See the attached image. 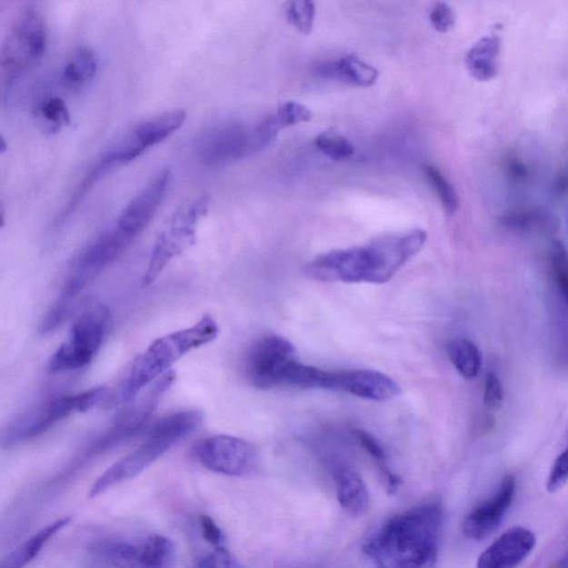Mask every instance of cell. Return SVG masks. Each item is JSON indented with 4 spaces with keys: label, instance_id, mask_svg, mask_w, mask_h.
I'll return each instance as SVG.
<instances>
[{
    "label": "cell",
    "instance_id": "cell-1",
    "mask_svg": "<svg viewBox=\"0 0 568 568\" xmlns=\"http://www.w3.org/2000/svg\"><path fill=\"white\" fill-rule=\"evenodd\" d=\"M426 240L421 229L384 235L365 245L319 255L305 265L304 274L325 283L384 284L420 253Z\"/></svg>",
    "mask_w": 568,
    "mask_h": 568
},
{
    "label": "cell",
    "instance_id": "cell-2",
    "mask_svg": "<svg viewBox=\"0 0 568 568\" xmlns=\"http://www.w3.org/2000/svg\"><path fill=\"white\" fill-rule=\"evenodd\" d=\"M443 511L427 503L385 522L365 542L364 554L381 567L433 566L439 554Z\"/></svg>",
    "mask_w": 568,
    "mask_h": 568
},
{
    "label": "cell",
    "instance_id": "cell-3",
    "mask_svg": "<svg viewBox=\"0 0 568 568\" xmlns=\"http://www.w3.org/2000/svg\"><path fill=\"white\" fill-rule=\"evenodd\" d=\"M203 421L204 414L199 410H184L163 417L137 450L115 462L95 480L89 492L90 499L142 474L160 457L193 434Z\"/></svg>",
    "mask_w": 568,
    "mask_h": 568
},
{
    "label": "cell",
    "instance_id": "cell-4",
    "mask_svg": "<svg viewBox=\"0 0 568 568\" xmlns=\"http://www.w3.org/2000/svg\"><path fill=\"white\" fill-rule=\"evenodd\" d=\"M219 326L210 315H204L190 328L174 332L153 342L135 360L122 389V400L129 402L153 382L162 378L170 366L190 351L217 339Z\"/></svg>",
    "mask_w": 568,
    "mask_h": 568
},
{
    "label": "cell",
    "instance_id": "cell-5",
    "mask_svg": "<svg viewBox=\"0 0 568 568\" xmlns=\"http://www.w3.org/2000/svg\"><path fill=\"white\" fill-rule=\"evenodd\" d=\"M110 324L109 310L95 304L74 324L69 339L48 362L49 374L76 371L92 364L104 344Z\"/></svg>",
    "mask_w": 568,
    "mask_h": 568
},
{
    "label": "cell",
    "instance_id": "cell-6",
    "mask_svg": "<svg viewBox=\"0 0 568 568\" xmlns=\"http://www.w3.org/2000/svg\"><path fill=\"white\" fill-rule=\"evenodd\" d=\"M104 386L50 400L18 417L4 434V444L17 445L46 433L59 421L87 412L104 399Z\"/></svg>",
    "mask_w": 568,
    "mask_h": 568
},
{
    "label": "cell",
    "instance_id": "cell-7",
    "mask_svg": "<svg viewBox=\"0 0 568 568\" xmlns=\"http://www.w3.org/2000/svg\"><path fill=\"white\" fill-rule=\"evenodd\" d=\"M209 198L200 195L180 207L171 219L167 230L159 234L144 275V285L154 283L165 266L195 243L199 221L208 213Z\"/></svg>",
    "mask_w": 568,
    "mask_h": 568
},
{
    "label": "cell",
    "instance_id": "cell-8",
    "mask_svg": "<svg viewBox=\"0 0 568 568\" xmlns=\"http://www.w3.org/2000/svg\"><path fill=\"white\" fill-rule=\"evenodd\" d=\"M47 34L42 17L27 10L15 23L2 50V77L5 85L36 66L46 50Z\"/></svg>",
    "mask_w": 568,
    "mask_h": 568
},
{
    "label": "cell",
    "instance_id": "cell-9",
    "mask_svg": "<svg viewBox=\"0 0 568 568\" xmlns=\"http://www.w3.org/2000/svg\"><path fill=\"white\" fill-rule=\"evenodd\" d=\"M132 238L118 229L108 231L90 244L70 269L58 295L59 303L75 305L78 295L102 271L122 254ZM74 308V306H73Z\"/></svg>",
    "mask_w": 568,
    "mask_h": 568
},
{
    "label": "cell",
    "instance_id": "cell-10",
    "mask_svg": "<svg viewBox=\"0 0 568 568\" xmlns=\"http://www.w3.org/2000/svg\"><path fill=\"white\" fill-rule=\"evenodd\" d=\"M193 455L199 463L214 473L245 476L260 466L258 450L249 442L233 435H213L194 446Z\"/></svg>",
    "mask_w": 568,
    "mask_h": 568
},
{
    "label": "cell",
    "instance_id": "cell-11",
    "mask_svg": "<svg viewBox=\"0 0 568 568\" xmlns=\"http://www.w3.org/2000/svg\"><path fill=\"white\" fill-rule=\"evenodd\" d=\"M296 361V350L289 340L265 335L254 342L245 356L246 378L256 389L276 388L284 385L286 374Z\"/></svg>",
    "mask_w": 568,
    "mask_h": 568
},
{
    "label": "cell",
    "instance_id": "cell-12",
    "mask_svg": "<svg viewBox=\"0 0 568 568\" xmlns=\"http://www.w3.org/2000/svg\"><path fill=\"white\" fill-rule=\"evenodd\" d=\"M195 150L201 163L228 164L251 154L250 133L239 124L215 125L201 134Z\"/></svg>",
    "mask_w": 568,
    "mask_h": 568
},
{
    "label": "cell",
    "instance_id": "cell-13",
    "mask_svg": "<svg viewBox=\"0 0 568 568\" xmlns=\"http://www.w3.org/2000/svg\"><path fill=\"white\" fill-rule=\"evenodd\" d=\"M516 492V480L513 475L506 476L503 480L499 491L494 495L480 505L474 507L466 515L462 531L467 539L481 541L490 536L493 532L499 529L509 511Z\"/></svg>",
    "mask_w": 568,
    "mask_h": 568
},
{
    "label": "cell",
    "instance_id": "cell-14",
    "mask_svg": "<svg viewBox=\"0 0 568 568\" xmlns=\"http://www.w3.org/2000/svg\"><path fill=\"white\" fill-rule=\"evenodd\" d=\"M175 381V374L173 371H168L162 378L155 381L153 389L148 394H145L143 400H140L134 406L129 407L124 414L118 416L114 426L105 434L100 443L98 449H105L109 445L118 443V442L133 436L135 432L142 429L147 424L149 417L153 415L155 407H157L160 400H162L165 392Z\"/></svg>",
    "mask_w": 568,
    "mask_h": 568
},
{
    "label": "cell",
    "instance_id": "cell-15",
    "mask_svg": "<svg viewBox=\"0 0 568 568\" xmlns=\"http://www.w3.org/2000/svg\"><path fill=\"white\" fill-rule=\"evenodd\" d=\"M169 181V170H164L149 183L147 187L140 191L137 197H135L120 214L117 229L132 239L142 233L162 204Z\"/></svg>",
    "mask_w": 568,
    "mask_h": 568
},
{
    "label": "cell",
    "instance_id": "cell-16",
    "mask_svg": "<svg viewBox=\"0 0 568 568\" xmlns=\"http://www.w3.org/2000/svg\"><path fill=\"white\" fill-rule=\"evenodd\" d=\"M537 539L531 530L515 526L503 534L482 553L479 568H514L535 550Z\"/></svg>",
    "mask_w": 568,
    "mask_h": 568
},
{
    "label": "cell",
    "instance_id": "cell-17",
    "mask_svg": "<svg viewBox=\"0 0 568 568\" xmlns=\"http://www.w3.org/2000/svg\"><path fill=\"white\" fill-rule=\"evenodd\" d=\"M184 122L185 113L184 110H174V112L155 115V117L140 124L122 144L128 162H133L135 158L140 157L145 150L163 143L164 140L183 127Z\"/></svg>",
    "mask_w": 568,
    "mask_h": 568
},
{
    "label": "cell",
    "instance_id": "cell-18",
    "mask_svg": "<svg viewBox=\"0 0 568 568\" xmlns=\"http://www.w3.org/2000/svg\"><path fill=\"white\" fill-rule=\"evenodd\" d=\"M336 390L376 402L388 401L401 394L400 385L395 380L374 370L336 372Z\"/></svg>",
    "mask_w": 568,
    "mask_h": 568
},
{
    "label": "cell",
    "instance_id": "cell-19",
    "mask_svg": "<svg viewBox=\"0 0 568 568\" xmlns=\"http://www.w3.org/2000/svg\"><path fill=\"white\" fill-rule=\"evenodd\" d=\"M315 76L334 80L350 87L369 88L378 82L380 73L364 59L351 54L334 62L318 65Z\"/></svg>",
    "mask_w": 568,
    "mask_h": 568
},
{
    "label": "cell",
    "instance_id": "cell-20",
    "mask_svg": "<svg viewBox=\"0 0 568 568\" xmlns=\"http://www.w3.org/2000/svg\"><path fill=\"white\" fill-rule=\"evenodd\" d=\"M334 479L342 509L352 516L364 515L370 507V494L361 476L350 467H339Z\"/></svg>",
    "mask_w": 568,
    "mask_h": 568
},
{
    "label": "cell",
    "instance_id": "cell-21",
    "mask_svg": "<svg viewBox=\"0 0 568 568\" xmlns=\"http://www.w3.org/2000/svg\"><path fill=\"white\" fill-rule=\"evenodd\" d=\"M501 44L499 36H486L471 47L465 56V65L472 78L477 82H490L497 76Z\"/></svg>",
    "mask_w": 568,
    "mask_h": 568
},
{
    "label": "cell",
    "instance_id": "cell-22",
    "mask_svg": "<svg viewBox=\"0 0 568 568\" xmlns=\"http://www.w3.org/2000/svg\"><path fill=\"white\" fill-rule=\"evenodd\" d=\"M70 521H72L70 517H63V519L50 523L49 525L38 531L36 534L29 537V539L24 542L16 550L10 553L2 563V566L6 568L26 566L30 562L36 559L39 553L44 549V546L46 545L59 531L66 527Z\"/></svg>",
    "mask_w": 568,
    "mask_h": 568
},
{
    "label": "cell",
    "instance_id": "cell-23",
    "mask_svg": "<svg viewBox=\"0 0 568 568\" xmlns=\"http://www.w3.org/2000/svg\"><path fill=\"white\" fill-rule=\"evenodd\" d=\"M89 554L107 565L142 567V546L133 543L115 540L95 542L89 547Z\"/></svg>",
    "mask_w": 568,
    "mask_h": 568
},
{
    "label": "cell",
    "instance_id": "cell-24",
    "mask_svg": "<svg viewBox=\"0 0 568 568\" xmlns=\"http://www.w3.org/2000/svg\"><path fill=\"white\" fill-rule=\"evenodd\" d=\"M284 385L308 390H336V372H326L296 361L286 374Z\"/></svg>",
    "mask_w": 568,
    "mask_h": 568
},
{
    "label": "cell",
    "instance_id": "cell-25",
    "mask_svg": "<svg viewBox=\"0 0 568 568\" xmlns=\"http://www.w3.org/2000/svg\"><path fill=\"white\" fill-rule=\"evenodd\" d=\"M97 57L89 48H79L70 57L63 70V82L70 89H79L88 84L97 73Z\"/></svg>",
    "mask_w": 568,
    "mask_h": 568
},
{
    "label": "cell",
    "instance_id": "cell-26",
    "mask_svg": "<svg viewBox=\"0 0 568 568\" xmlns=\"http://www.w3.org/2000/svg\"><path fill=\"white\" fill-rule=\"evenodd\" d=\"M447 355L459 374L466 380H473L479 375L482 366L481 351L473 342L456 339L447 344Z\"/></svg>",
    "mask_w": 568,
    "mask_h": 568
},
{
    "label": "cell",
    "instance_id": "cell-27",
    "mask_svg": "<svg viewBox=\"0 0 568 568\" xmlns=\"http://www.w3.org/2000/svg\"><path fill=\"white\" fill-rule=\"evenodd\" d=\"M120 164L123 163L119 158L117 150L114 149L112 152L105 154L104 157L94 165L87 175H85L82 184H79L78 189L75 191L73 198L70 199L62 217L59 218V223H64L65 220L68 219L69 215L73 214V211L78 207L80 201L88 194V191L92 190L94 185L97 184L100 179L105 177V174L109 173L110 170Z\"/></svg>",
    "mask_w": 568,
    "mask_h": 568
},
{
    "label": "cell",
    "instance_id": "cell-28",
    "mask_svg": "<svg viewBox=\"0 0 568 568\" xmlns=\"http://www.w3.org/2000/svg\"><path fill=\"white\" fill-rule=\"evenodd\" d=\"M140 546H142L140 557L142 567L160 568L174 565L175 549L173 541L168 537L159 534L150 535Z\"/></svg>",
    "mask_w": 568,
    "mask_h": 568
},
{
    "label": "cell",
    "instance_id": "cell-29",
    "mask_svg": "<svg viewBox=\"0 0 568 568\" xmlns=\"http://www.w3.org/2000/svg\"><path fill=\"white\" fill-rule=\"evenodd\" d=\"M284 15L290 26L301 35L309 36L315 23V0H286Z\"/></svg>",
    "mask_w": 568,
    "mask_h": 568
},
{
    "label": "cell",
    "instance_id": "cell-30",
    "mask_svg": "<svg viewBox=\"0 0 568 568\" xmlns=\"http://www.w3.org/2000/svg\"><path fill=\"white\" fill-rule=\"evenodd\" d=\"M550 264L557 293L568 311V254L560 241H555L552 245Z\"/></svg>",
    "mask_w": 568,
    "mask_h": 568
},
{
    "label": "cell",
    "instance_id": "cell-31",
    "mask_svg": "<svg viewBox=\"0 0 568 568\" xmlns=\"http://www.w3.org/2000/svg\"><path fill=\"white\" fill-rule=\"evenodd\" d=\"M425 174L432 187L434 188L442 205H443L445 213L449 215H453L460 205L459 194H457L453 184L434 165H427Z\"/></svg>",
    "mask_w": 568,
    "mask_h": 568
},
{
    "label": "cell",
    "instance_id": "cell-32",
    "mask_svg": "<svg viewBox=\"0 0 568 568\" xmlns=\"http://www.w3.org/2000/svg\"><path fill=\"white\" fill-rule=\"evenodd\" d=\"M37 115L52 132L70 124V114L66 104L59 97L45 98L37 107Z\"/></svg>",
    "mask_w": 568,
    "mask_h": 568
},
{
    "label": "cell",
    "instance_id": "cell-33",
    "mask_svg": "<svg viewBox=\"0 0 568 568\" xmlns=\"http://www.w3.org/2000/svg\"><path fill=\"white\" fill-rule=\"evenodd\" d=\"M314 144L321 153L334 162L349 159L354 154V147L348 139L339 134L324 133L315 138Z\"/></svg>",
    "mask_w": 568,
    "mask_h": 568
},
{
    "label": "cell",
    "instance_id": "cell-34",
    "mask_svg": "<svg viewBox=\"0 0 568 568\" xmlns=\"http://www.w3.org/2000/svg\"><path fill=\"white\" fill-rule=\"evenodd\" d=\"M274 117L276 122L280 125V127L284 129L293 127V125H295L310 122V120L313 119V113L303 104L288 102L280 105Z\"/></svg>",
    "mask_w": 568,
    "mask_h": 568
},
{
    "label": "cell",
    "instance_id": "cell-35",
    "mask_svg": "<svg viewBox=\"0 0 568 568\" xmlns=\"http://www.w3.org/2000/svg\"><path fill=\"white\" fill-rule=\"evenodd\" d=\"M429 19L431 26L437 33L446 34L455 26V13L449 4L437 2L431 9Z\"/></svg>",
    "mask_w": 568,
    "mask_h": 568
},
{
    "label": "cell",
    "instance_id": "cell-36",
    "mask_svg": "<svg viewBox=\"0 0 568 568\" xmlns=\"http://www.w3.org/2000/svg\"><path fill=\"white\" fill-rule=\"evenodd\" d=\"M568 483V446L556 457L549 477L546 481V490L550 493L560 491Z\"/></svg>",
    "mask_w": 568,
    "mask_h": 568
},
{
    "label": "cell",
    "instance_id": "cell-37",
    "mask_svg": "<svg viewBox=\"0 0 568 568\" xmlns=\"http://www.w3.org/2000/svg\"><path fill=\"white\" fill-rule=\"evenodd\" d=\"M483 401L486 409L499 410L504 401V390L499 376L494 372H489L485 378Z\"/></svg>",
    "mask_w": 568,
    "mask_h": 568
},
{
    "label": "cell",
    "instance_id": "cell-38",
    "mask_svg": "<svg viewBox=\"0 0 568 568\" xmlns=\"http://www.w3.org/2000/svg\"><path fill=\"white\" fill-rule=\"evenodd\" d=\"M354 435L355 436L356 441L359 442L360 445L364 447L366 453L370 454L372 459L374 460L378 469L379 467L388 465V463H386L385 451L374 435L360 429L354 430Z\"/></svg>",
    "mask_w": 568,
    "mask_h": 568
},
{
    "label": "cell",
    "instance_id": "cell-39",
    "mask_svg": "<svg viewBox=\"0 0 568 568\" xmlns=\"http://www.w3.org/2000/svg\"><path fill=\"white\" fill-rule=\"evenodd\" d=\"M544 219V215L541 214V211H520V213H513L504 218V224L506 227L524 230L532 228V225H536Z\"/></svg>",
    "mask_w": 568,
    "mask_h": 568
},
{
    "label": "cell",
    "instance_id": "cell-40",
    "mask_svg": "<svg viewBox=\"0 0 568 568\" xmlns=\"http://www.w3.org/2000/svg\"><path fill=\"white\" fill-rule=\"evenodd\" d=\"M198 567H240V563L227 550L217 547V550L199 560Z\"/></svg>",
    "mask_w": 568,
    "mask_h": 568
},
{
    "label": "cell",
    "instance_id": "cell-41",
    "mask_svg": "<svg viewBox=\"0 0 568 568\" xmlns=\"http://www.w3.org/2000/svg\"><path fill=\"white\" fill-rule=\"evenodd\" d=\"M200 526L203 537L209 544L215 547H221L224 541L223 531L213 519L208 515L200 516Z\"/></svg>",
    "mask_w": 568,
    "mask_h": 568
},
{
    "label": "cell",
    "instance_id": "cell-42",
    "mask_svg": "<svg viewBox=\"0 0 568 568\" xmlns=\"http://www.w3.org/2000/svg\"><path fill=\"white\" fill-rule=\"evenodd\" d=\"M505 170L510 179L515 183L526 181L530 175V169L522 159L511 157L506 160Z\"/></svg>",
    "mask_w": 568,
    "mask_h": 568
},
{
    "label": "cell",
    "instance_id": "cell-43",
    "mask_svg": "<svg viewBox=\"0 0 568 568\" xmlns=\"http://www.w3.org/2000/svg\"><path fill=\"white\" fill-rule=\"evenodd\" d=\"M378 470L386 492H388L390 495L396 494L402 485L401 477L395 474L394 472L390 469L389 465L381 467V469Z\"/></svg>",
    "mask_w": 568,
    "mask_h": 568
},
{
    "label": "cell",
    "instance_id": "cell-44",
    "mask_svg": "<svg viewBox=\"0 0 568 568\" xmlns=\"http://www.w3.org/2000/svg\"><path fill=\"white\" fill-rule=\"evenodd\" d=\"M559 566H561V567H568V553H567L566 556L564 557V559L562 560V562L560 563Z\"/></svg>",
    "mask_w": 568,
    "mask_h": 568
}]
</instances>
